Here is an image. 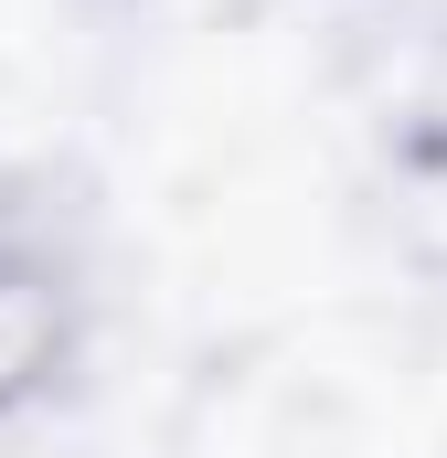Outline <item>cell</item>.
<instances>
[{
  "instance_id": "obj_1",
  "label": "cell",
  "mask_w": 447,
  "mask_h": 458,
  "mask_svg": "<svg viewBox=\"0 0 447 458\" xmlns=\"http://www.w3.org/2000/svg\"><path fill=\"white\" fill-rule=\"evenodd\" d=\"M54 352V277L0 245V394H21Z\"/></svg>"
}]
</instances>
